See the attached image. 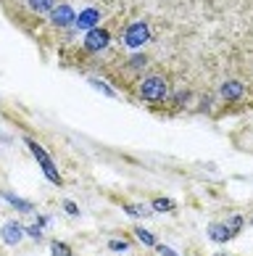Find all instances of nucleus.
<instances>
[{"label": "nucleus", "instance_id": "nucleus-15", "mask_svg": "<svg viewBox=\"0 0 253 256\" xmlns=\"http://www.w3.org/2000/svg\"><path fill=\"white\" fill-rule=\"evenodd\" d=\"M127 212L132 214V216H148V208H145V206H135V204H129V206H127Z\"/></svg>", "mask_w": 253, "mask_h": 256}, {"label": "nucleus", "instance_id": "nucleus-12", "mask_svg": "<svg viewBox=\"0 0 253 256\" xmlns=\"http://www.w3.org/2000/svg\"><path fill=\"white\" fill-rule=\"evenodd\" d=\"M135 235H137V238L143 240L145 246H156V238H153V235L148 232V230H143V227H137V230H135Z\"/></svg>", "mask_w": 253, "mask_h": 256}, {"label": "nucleus", "instance_id": "nucleus-1", "mask_svg": "<svg viewBox=\"0 0 253 256\" xmlns=\"http://www.w3.org/2000/svg\"><path fill=\"white\" fill-rule=\"evenodd\" d=\"M166 92H169V82L161 74H151V77H145L140 82V96L145 100H161L166 98Z\"/></svg>", "mask_w": 253, "mask_h": 256}, {"label": "nucleus", "instance_id": "nucleus-5", "mask_svg": "<svg viewBox=\"0 0 253 256\" xmlns=\"http://www.w3.org/2000/svg\"><path fill=\"white\" fill-rule=\"evenodd\" d=\"M48 24H53V26H69V24H74V11H71V6H69V3H55V6L50 8Z\"/></svg>", "mask_w": 253, "mask_h": 256}, {"label": "nucleus", "instance_id": "nucleus-19", "mask_svg": "<svg viewBox=\"0 0 253 256\" xmlns=\"http://www.w3.org/2000/svg\"><path fill=\"white\" fill-rule=\"evenodd\" d=\"M217 256H227V254H217Z\"/></svg>", "mask_w": 253, "mask_h": 256}, {"label": "nucleus", "instance_id": "nucleus-17", "mask_svg": "<svg viewBox=\"0 0 253 256\" xmlns=\"http://www.w3.org/2000/svg\"><path fill=\"white\" fill-rule=\"evenodd\" d=\"M111 248H114V251H124V248H127V243H121V240H111Z\"/></svg>", "mask_w": 253, "mask_h": 256}, {"label": "nucleus", "instance_id": "nucleus-8", "mask_svg": "<svg viewBox=\"0 0 253 256\" xmlns=\"http://www.w3.org/2000/svg\"><path fill=\"white\" fill-rule=\"evenodd\" d=\"M209 235H211V240H217V243H227L230 238H235V235L230 232V227L227 224H219V222L209 224Z\"/></svg>", "mask_w": 253, "mask_h": 256}, {"label": "nucleus", "instance_id": "nucleus-16", "mask_svg": "<svg viewBox=\"0 0 253 256\" xmlns=\"http://www.w3.org/2000/svg\"><path fill=\"white\" fill-rule=\"evenodd\" d=\"M156 248H158V254H161V256H177L172 248H166V246H156Z\"/></svg>", "mask_w": 253, "mask_h": 256}, {"label": "nucleus", "instance_id": "nucleus-9", "mask_svg": "<svg viewBox=\"0 0 253 256\" xmlns=\"http://www.w3.org/2000/svg\"><path fill=\"white\" fill-rule=\"evenodd\" d=\"M243 92H246V88H243L240 82H227L222 88V96L227 98V100H238V98H243Z\"/></svg>", "mask_w": 253, "mask_h": 256}, {"label": "nucleus", "instance_id": "nucleus-6", "mask_svg": "<svg viewBox=\"0 0 253 256\" xmlns=\"http://www.w3.org/2000/svg\"><path fill=\"white\" fill-rule=\"evenodd\" d=\"M100 22V11L98 8H87V11H82L77 18H74V24L79 26V30H92Z\"/></svg>", "mask_w": 253, "mask_h": 256}, {"label": "nucleus", "instance_id": "nucleus-3", "mask_svg": "<svg viewBox=\"0 0 253 256\" xmlns=\"http://www.w3.org/2000/svg\"><path fill=\"white\" fill-rule=\"evenodd\" d=\"M26 146L32 148V154H34V158H37V164L42 166V172H45V177L50 180V182H55V185H61L63 180H61V174H58V169H55V164L50 161V156H48V150H45L40 143H34V140H26Z\"/></svg>", "mask_w": 253, "mask_h": 256}, {"label": "nucleus", "instance_id": "nucleus-18", "mask_svg": "<svg viewBox=\"0 0 253 256\" xmlns=\"http://www.w3.org/2000/svg\"><path fill=\"white\" fill-rule=\"evenodd\" d=\"M66 212H69V214H77V206H74V204L69 201V204H66Z\"/></svg>", "mask_w": 253, "mask_h": 256}, {"label": "nucleus", "instance_id": "nucleus-14", "mask_svg": "<svg viewBox=\"0 0 253 256\" xmlns=\"http://www.w3.org/2000/svg\"><path fill=\"white\" fill-rule=\"evenodd\" d=\"M227 227H230V232H232V235H238V232H240V227H243V216L235 214V216H232V220L227 222Z\"/></svg>", "mask_w": 253, "mask_h": 256}, {"label": "nucleus", "instance_id": "nucleus-2", "mask_svg": "<svg viewBox=\"0 0 253 256\" xmlns=\"http://www.w3.org/2000/svg\"><path fill=\"white\" fill-rule=\"evenodd\" d=\"M148 37H151V26H148V22H135V24L127 26L121 42H124V48L137 50V48H143V45L148 42Z\"/></svg>", "mask_w": 253, "mask_h": 256}, {"label": "nucleus", "instance_id": "nucleus-11", "mask_svg": "<svg viewBox=\"0 0 253 256\" xmlns=\"http://www.w3.org/2000/svg\"><path fill=\"white\" fill-rule=\"evenodd\" d=\"M153 208H156V212H172V208H174V201H169V198H156V201H153Z\"/></svg>", "mask_w": 253, "mask_h": 256}, {"label": "nucleus", "instance_id": "nucleus-10", "mask_svg": "<svg viewBox=\"0 0 253 256\" xmlns=\"http://www.w3.org/2000/svg\"><path fill=\"white\" fill-rule=\"evenodd\" d=\"M50 256H71V248L61 240H53L50 243Z\"/></svg>", "mask_w": 253, "mask_h": 256}, {"label": "nucleus", "instance_id": "nucleus-7", "mask_svg": "<svg viewBox=\"0 0 253 256\" xmlns=\"http://www.w3.org/2000/svg\"><path fill=\"white\" fill-rule=\"evenodd\" d=\"M21 235H24V227L18 224V222H8V224L3 227V240H5L8 246L18 243V240H21Z\"/></svg>", "mask_w": 253, "mask_h": 256}, {"label": "nucleus", "instance_id": "nucleus-13", "mask_svg": "<svg viewBox=\"0 0 253 256\" xmlns=\"http://www.w3.org/2000/svg\"><path fill=\"white\" fill-rule=\"evenodd\" d=\"M5 198H8V201H11L16 208H24V212H32V204H26V201H18V198L16 196H11V193H3Z\"/></svg>", "mask_w": 253, "mask_h": 256}, {"label": "nucleus", "instance_id": "nucleus-4", "mask_svg": "<svg viewBox=\"0 0 253 256\" xmlns=\"http://www.w3.org/2000/svg\"><path fill=\"white\" fill-rule=\"evenodd\" d=\"M108 42H111V34H108V30H103V26H92V30H87V34H84V48L92 50V53L103 50Z\"/></svg>", "mask_w": 253, "mask_h": 256}]
</instances>
